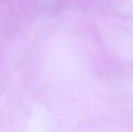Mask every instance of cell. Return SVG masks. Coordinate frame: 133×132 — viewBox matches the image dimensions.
<instances>
[]
</instances>
